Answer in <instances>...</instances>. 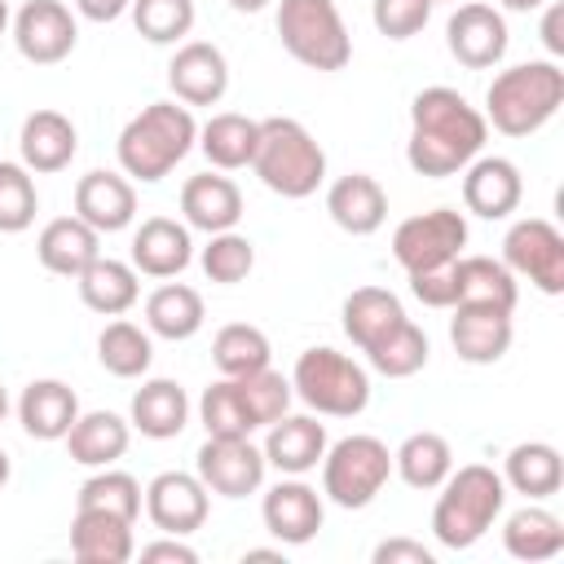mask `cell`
<instances>
[{
  "label": "cell",
  "mask_w": 564,
  "mask_h": 564,
  "mask_svg": "<svg viewBox=\"0 0 564 564\" xmlns=\"http://www.w3.org/2000/svg\"><path fill=\"white\" fill-rule=\"evenodd\" d=\"M485 137H489L485 115L458 88L432 84V88L414 93V101H410L405 163L419 176L445 181V176H458L485 150Z\"/></svg>",
  "instance_id": "cell-1"
},
{
  "label": "cell",
  "mask_w": 564,
  "mask_h": 564,
  "mask_svg": "<svg viewBox=\"0 0 564 564\" xmlns=\"http://www.w3.org/2000/svg\"><path fill=\"white\" fill-rule=\"evenodd\" d=\"M194 145H198V123H194L189 106H181V101H150V106H141L123 123V132L115 141V154H119V172L128 181L154 185Z\"/></svg>",
  "instance_id": "cell-2"
},
{
  "label": "cell",
  "mask_w": 564,
  "mask_h": 564,
  "mask_svg": "<svg viewBox=\"0 0 564 564\" xmlns=\"http://www.w3.org/2000/svg\"><path fill=\"white\" fill-rule=\"evenodd\" d=\"M502 507H507L502 471H494L489 463H467L441 480V498L432 507V538L445 551H467L494 529Z\"/></svg>",
  "instance_id": "cell-3"
},
{
  "label": "cell",
  "mask_w": 564,
  "mask_h": 564,
  "mask_svg": "<svg viewBox=\"0 0 564 564\" xmlns=\"http://www.w3.org/2000/svg\"><path fill=\"white\" fill-rule=\"evenodd\" d=\"M564 101V70L555 57L520 62L494 75L485 88V123H494L502 137H533L542 123L555 119Z\"/></svg>",
  "instance_id": "cell-4"
},
{
  "label": "cell",
  "mask_w": 564,
  "mask_h": 564,
  "mask_svg": "<svg viewBox=\"0 0 564 564\" xmlns=\"http://www.w3.org/2000/svg\"><path fill=\"white\" fill-rule=\"evenodd\" d=\"M251 172L260 176L264 189H273L282 198H308L326 181V150L300 119L269 115V119H260Z\"/></svg>",
  "instance_id": "cell-5"
},
{
  "label": "cell",
  "mask_w": 564,
  "mask_h": 564,
  "mask_svg": "<svg viewBox=\"0 0 564 564\" xmlns=\"http://www.w3.org/2000/svg\"><path fill=\"white\" fill-rule=\"evenodd\" d=\"M291 392L326 419H357L370 405V375L339 348H304L291 370Z\"/></svg>",
  "instance_id": "cell-6"
},
{
  "label": "cell",
  "mask_w": 564,
  "mask_h": 564,
  "mask_svg": "<svg viewBox=\"0 0 564 564\" xmlns=\"http://www.w3.org/2000/svg\"><path fill=\"white\" fill-rule=\"evenodd\" d=\"M278 40L308 70H344L352 62V35L335 0H278Z\"/></svg>",
  "instance_id": "cell-7"
},
{
  "label": "cell",
  "mask_w": 564,
  "mask_h": 564,
  "mask_svg": "<svg viewBox=\"0 0 564 564\" xmlns=\"http://www.w3.org/2000/svg\"><path fill=\"white\" fill-rule=\"evenodd\" d=\"M388 476H392V449L370 432H352L326 445L322 454V494L344 511L370 507L383 494Z\"/></svg>",
  "instance_id": "cell-8"
},
{
  "label": "cell",
  "mask_w": 564,
  "mask_h": 564,
  "mask_svg": "<svg viewBox=\"0 0 564 564\" xmlns=\"http://www.w3.org/2000/svg\"><path fill=\"white\" fill-rule=\"evenodd\" d=\"M463 247H467V220L454 207H432V212L405 216L392 229V256L405 273L454 264L463 256Z\"/></svg>",
  "instance_id": "cell-9"
},
{
  "label": "cell",
  "mask_w": 564,
  "mask_h": 564,
  "mask_svg": "<svg viewBox=\"0 0 564 564\" xmlns=\"http://www.w3.org/2000/svg\"><path fill=\"white\" fill-rule=\"evenodd\" d=\"M502 264L516 278H529L542 295H560L564 291V234L542 216H524L502 238Z\"/></svg>",
  "instance_id": "cell-10"
},
{
  "label": "cell",
  "mask_w": 564,
  "mask_h": 564,
  "mask_svg": "<svg viewBox=\"0 0 564 564\" xmlns=\"http://www.w3.org/2000/svg\"><path fill=\"white\" fill-rule=\"evenodd\" d=\"M264 449L251 445V436H207L198 458H194V471L198 480L207 485V494H220V498H247L264 485Z\"/></svg>",
  "instance_id": "cell-11"
},
{
  "label": "cell",
  "mask_w": 564,
  "mask_h": 564,
  "mask_svg": "<svg viewBox=\"0 0 564 564\" xmlns=\"http://www.w3.org/2000/svg\"><path fill=\"white\" fill-rule=\"evenodd\" d=\"M79 22L62 0H26L13 13V44L35 66H57L75 53Z\"/></svg>",
  "instance_id": "cell-12"
},
{
  "label": "cell",
  "mask_w": 564,
  "mask_h": 564,
  "mask_svg": "<svg viewBox=\"0 0 564 564\" xmlns=\"http://www.w3.org/2000/svg\"><path fill=\"white\" fill-rule=\"evenodd\" d=\"M445 44H449V53L458 57V66H467V70H489V66H498V62L507 57V44H511L507 18H502L494 4H480V0L458 4V9L449 13V22H445Z\"/></svg>",
  "instance_id": "cell-13"
},
{
  "label": "cell",
  "mask_w": 564,
  "mask_h": 564,
  "mask_svg": "<svg viewBox=\"0 0 564 564\" xmlns=\"http://www.w3.org/2000/svg\"><path fill=\"white\" fill-rule=\"evenodd\" d=\"M145 516L159 533H176L189 538L194 529H203L207 520V485L198 480V471H159L145 485Z\"/></svg>",
  "instance_id": "cell-14"
},
{
  "label": "cell",
  "mask_w": 564,
  "mask_h": 564,
  "mask_svg": "<svg viewBox=\"0 0 564 564\" xmlns=\"http://www.w3.org/2000/svg\"><path fill=\"white\" fill-rule=\"evenodd\" d=\"M524 198V176L502 154H476L463 167V207L480 220H507Z\"/></svg>",
  "instance_id": "cell-15"
},
{
  "label": "cell",
  "mask_w": 564,
  "mask_h": 564,
  "mask_svg": "<svg viewBox=\"0 0 564 564\" xmlns=\"http://www.w3.org/2000/svg\"><path fill=\"white\" fill-rule=\"evenodd\" d=\"M449 344L467 366H494L511 348V308L498 304H454L449 308Z\"/></svg>",
  "instance_id": "cell-16"
},
{
  "label": "cell",
  "mask_w": 564,
  "mask_h": 564,
  "mask_svg": "<svg viewBox=\"0 0 564 564\" xmlns=\"http://www.w3.org/2000/svg\"><path fill=\"white\" fill-rule=\"evenodd\" d=\"M167 88L181 106H216L229 93V62L207 40H185L167 62Z\"/></svg>",
  "instance_id": "cell-17"
},
{
  "label": "cell",
  "mask_w": 564,
  "mask_h": 564,
  "mask_svg": "<svg viewBox=\"0 0 564 564\" xmlns=\"http://www.w3.org/2000/svg\"><path fill=\"white\" fill-rule=\"evenodd\" d=\"M260 516H264V529L282 546H304V542L317 538V529L326 520V502H322V494L313 485H304L300 476H286L264 494Z\"/></svg>",
  "instance_id": "cell-18"
},
{
  "label": "cell",
  "mask_w": 564,
  "mask_h": 564,
  "mask_svg": "<svg viewBox=\"0 0 564 564\" xmlns=\"http://www.w3.org/2000/svg\"><path fill=\"white\" fill-rule=\"evenodd\" d=\"M75 216L88 220L97 234H119L137 220V185L123 172L93 167L75 185Z\"/></svg>",
  "instance_id": "cell-19"
},
{
  "label": "cell",
  "mask_w": 564,
  "mask_h": 564,
  "mask_svg": "<svg viewBox=\"0 0 564 564\" xmlns=\"http://www.w3.org/2000/svg\"><path fill=\"white\" fill-rule=\"evenodd\" d=\"M75 150H79V132L62 110H31L22 119L18 154H22L26 172H40V176L62 172V167H70Z\"/></svg>",
  "instance_id": "cell-20"
},
{
  "label": "cell",
  "mask_w": 564,
  "mask_h": 564,
  "mask_svg": "<svg viewBox=\"0 0 564 564\" xmlns=\"http://www.w3.org/2000/svg\"><path fill=\"white\" fill-rule=\"evenodd\" d=\"M189 260H194L189 225L172 216H150L132 234V269L145 278H176L189 269Z\"/></svg>",
  "instance_id": "cell-21"
},
{
  "label": "cell",
  "mask_w": 564,
  "mask_h": 564,
  "mask_svg": "<svg viewBox=\"0 0 564 564\" xmlns=\"http://www.w3.org/2000/svg\"><path fill=\"white\" fill-rule=\"evenodd\" d=\"M79 419V397L62 379H31L18 397V423L31 441H62Z\"/></svg>",
  "instance_id": "cell-22"
},
{
  "label": "cell",
  "mask_w": 564,
  "mask_h": 564,
  "mask_svg": "<svg viewBox=\"0 0 564 564\" xmlns=\"http://www.w3.org/2000/svg\"><path fill=\"white\" fill-rule=\"evenodd\" d=\"M181 216L189 229L220 234L242 220V189L220 172H198L181 185Z\"/></svg>",
  "instance_id": "cell-23"
},
{
  "label": "cell",
  "mask_w": 564,
  "mask_h": 564,
  "mask_svg": "<svg viewBox=\"0 0 564 564\" xmlns=\"http://www.w3.org/2000/svg\"><path fill=\"white\" fill-rule=\"evenodd\" d=\"M260 449H264V463L278 467L282 476H304L326 454V427L313 414H282L278 423H269V436Z\"/></svg>",
  "instance_id": "cell-24"
},
{
  "label": "cell",
  "mask_w": 564,
  "mask_h": 564,
  "mask_svg": "<svg viewBox=\"0 0 564 564\" xmlns=\"http://www.w3.org/2000/svg\"><path fill=\"white\" fill-rule=\"evenodd\" d=\"M70 555L79 564H128L137 555L132 520L110 516V511H84V507H75V520H70Z\"/></svg>",
  "instance_id": "cell-25"
},
{
  "label": "cell",
  "mask_w": 564,
  "mask_h": 564,
  "mask_svg": "<svg viewBox=\"0 0 564 564\" xmlns=\"http://www.w3.org/2000/svg\"><path fill=\"white\" fill-rule=\"evenodd\" d=\"M326 212L344 234L366 238L388 220V194L370 172H348L326 189Z\"/></svg>",
  "instance_id": "cell-26"
},
{
  "label": "cell",
  "mask_w": 564,
  "mask_h": 564,
  "mask_svg": "<svg viewBox=\"0 0 564 564\" xmlns=\"http://www.w3.org/2000/svg\"><path fill=\"white\" fill-rule=\"evenodd\" d=\"M35 256H40V264H44L48 273H57V278H79V273L101 256V234H97L88 220H79V216H57V220H48V225L40 229Z\"/></svg>",
  "instance_id": "cell-27"
},
{
  "label": "cell",
  "mask_w": 564,
  "mask_h": 564,
  "mask_svg": "<svg viewBox=\"0 0 564 564\" xmlns=\"http://www.w3.org/2000/svg\"><path fill=\"white\" fill-rule=\"evenodd\" d=\"M128 423L150 436V441H172L185 432L189 423V397L176 379H145L137 392H132V405H128Z\"/></svg>",
  "instance_id": "cell-28"
},
{
  "label": "cell",
  "mask_w": 564,
  "mask_h": 564,
  "mask_svg": "<svg viewBox=\"0 0 564 564\" xmlns=\"http://www.w3.org/2000/svg\"><path fill=\"white\" fill-rule=\"evenodd\" d=\"M66 441V454L70 463L79 467H110L128 454V441H132V423L119 419L115 410H88L70 423V432L62 436Z\"/></svg>",
  "instance_id": "cell-29"
},
{
  "label": "cell",
  "mask_w": 564,
  "mask_h": 564,
  "mask_svg": "<svg viewBox=\"0 0 564 564\" xmlns=\"http://www.w3.org/2000/svg\"><path fill=\"white\" fill-rule=\"evenodd\" d=\"M339 317H344V335H348L361 352H370L375 344H383V339L405 322V308H401V300H397L388 286H357V291L344 300Z\"/></svg>",
  "instance_id": "cell-30"
},
{
  "label": "cell",
  "mask_w": 564,
  "mask_h": 564,
  "mask_svg": "<svg viewBox=\"0 0 564 564\" xmlns=\"http://www.w3.org/2000/svg\"><path fill=\"white\" fill-rule=\"evenodd\" d=\"M449 278H454V304H498V308L516 313L520 286H516V273L502 260H494V256H458Z\"/></svg>",
  "instance_id": "cell-31"
},
{
  "label": "cell",
  "mask_w": 564,
  "mask_h": 564,
  "mask_svg": "<svg viewBox=\"0 0 564 564\" xmlns=\"http://www.w3.org/2000/svg\"><path fill=\"white\" fill-rule=\"evenodd\" d=\"M79 300L84 308L101 313V317H123L137 300H141V282H137V269L123 264V260H110V256H97L79 278Z\"/></svg>",
  "instance_id": "cell-32"
},
{
  "label": "cell",
  "mask_w": 564,
  "mask_h": 564,
  "mask_svg": "<svg viewBox=\"0 0 564 564\" xmlns=\"http://www.w3.org/2000/svg\"><path fill=\"white\" fill-rule=\"evenodd\" d=\"M502 485L516 489V494H524V498H533V502L560 494V485H564V458H560V449L546 445V441H520V445H511V454L502 463Z\"/></svg>",
  "instance_id": "cell-33"
},
{
  "label": "cell",
  "mask_w": 564,
  "mask_h": 564,
  "mask_svg": "<svg viewBox=\"0 0 564 564\" xmlns=\"http://www.w3.org/2000/svg\"><path fill=\"white\" fill-rule=\"evenodd\" d=\"M256 141H260V119H247V115H238V110H220V115H212V119L198 128V150L207 154V163H212L216 172L251 167Z\"/></svg>",
  "instance_id": "cell-34"
},
{
  "label": "cell",
  "mask_w": 564,
  "mask_h": 564,
  "mask_svg": "<svg viewBox=\"0 0 564 564\" xmlns=\"http://www.w3.org/2000/svg\"><path fill=\"white\" fill-rule=\"evenodd\" d=\"M203 317H207L203 295L194 286H185V282H163L145 300V330L159 335V339H172V344L198 335Z\"/></svg>",
  "instance_id": "cell-35"
},
{
  "label": "cell",
  "mask_w": 564,
  "mask_h": 564,
  "mask_svg": "<svg viewBox=\"0 0 564 564\" xmlns=\"http://www.w3.org/2000/svg\"><path fill=\"white\" fill-rule=\"evenodd\" d=\"M502 546L511 560H524V564L555 560L564 551V520L546 507H520L502 524Z\"/></svg>",
  "instance_id": "cell-36"
},
{
  "label": "cell",
  "mask_w": 564,
  "mask_h": 564,
  "mask_svg": "<svg viewBox=\"0 0 564 564\" xmlns=\"http://www.w3.org/2000/svg\"><path fill=\"white\" fill-rule=\"evenodd\" d=\"M392 471L410 489H441V480L454 471V449L441 432H410L392 449Z\"/></svg>",
  "instance_id": "cell-37"
},
{
  "label": "cell",
  "mask_w": 564,
  "mask_h": 564,
  "mask_svg": "<svg viewBox=\"0 0 564 564\" xmlns=\"http://www.w3.org/2000/svg\"><path fill=\"white\" fill-rule=\"evenodd\" d=\"M97 361L115 375V379H141L154 361V344L150 330H141L137 322L115 317L101 335H97Z\"/></svg>",
  "instance_id": "cell-38"
},
{
  "label": "cell",
  "mask_w": 564,
  "mask_h": 564,
  "mask_svg": "<svg viewBox=\"0 0 564 564\" xmlns=\"http://www.w3.org/2000/svg\"><path fill=\"white\" fill-rule=\"evenodd\" d=\"M229 383H234V392H238V405H242L251 432L278 423V419L291 410V397H295V392H291V379H282L273 366L251 370V375H238V379H229Z\"/></svg>",
  "instance_id": "cell-39"
},
{
  "label": "cell",
  "mask_w": 564,
  "mask_h": 564,
  "mask_svg": "<svg viewBox=\"0 0 564 564\" xmlns=\"http://www.w3.org/2000/svg\"><path fill=\"white\" fill-rule=\"evenodd\" d=\"M212 361H216V370L225 379L264 370L269 366V335L260 326H251V322H229L212 339Z\"/></svg>",
  "instance_id": "cell-40"
},
{
  "label": "cell",
  "mask_w": 564,
  "mask_h": 564,
  "mask_svg": "<svg viewBox=\"0 0 564 564\" xmlns=\"http://www.w3.org/2000/svg\"><path fill=\"white\" fill-rule=\"evenodd\" d=\"M75 507H84V511H110V516H123V520L137 524V516H141V485L128 471L97 467V476H88L79 485Z\"/></svg>",
  "instance_id": "cell-41"
},
{
  "label": "cell",
  "mask_w": 564,
  "mask_h": 564,
  "mask_svg": "<svg viewBox=\"0 0 564 564\" xmlns=\"http://www.w3.org/2000/svg\"><path fill=\"white\" fill-rule=\"evenodd\" d=\"M366 361H370L379 375H388V379H410V375H419V370L427 366V335H423V326H414V322L405 317L383 344H375V348L366 352Z\"/></svg>",
  "instance_id": "cell-42"
},
{
  "label": "cell",
  "mask_w": 564,
  "mask_h": 564,
  "mask_svg": "<svg viewBox=\"0 0 564 564\" xmlns=\"http://www.w3.org/2000/svg\"><path fill=\"white\" fill-rule=\"evenodd\" d=\"M198 264H203V273H207L212 282L234 286V282H242V278L256 269V247H251L247 234L220 229V234H207V247H203Z\"/></svg>",
  "instance_id": "cell-43"
},
{
  "label": "cell",
  "mask_w": 564,
  "mask_h": 564,
  "mask_svg": "<svg viewBox=\"0 0 564 564\" xmlns=\"http://www.w3.org/2000/svg\"><path fill=\"white\" fill-rule=\"evenodd\" d=\"M128 13L150 44H176L194 31V0H132Z\"/></svg>",
  "instance_id": "cell-44"
},
{
  "label": "cell",
  "mask_w": 564,
  "mask_h": 564,
  "mask_svg": "<svg viewBox=\"0 0 564 564\" xmlns=\"http://www.w3.org/2000/svg\"><path fill=\"white\" fill-rule=\"evenodd\" d=\"M35 212H40V194H35V181L22 163H9L0 159V234H22L35 225Z\"/></svg>",
  "instance_id": "cell-45"
},
{
  "label": "cell",
  "mask_w": 564,
  "mask_h": 564,
  "mask_svg": "<svg viewBox=\"0 0 564 564\" xmlns=\"http://www.w3.org/2000/svg\"><path fill=\"white\" fill-rule=\"evenodd\" d=\"M432 18V0H375L370 4V22L379 35L388 40H410L427 26Z\"/></svg>",
  "instance_id": "cell-46"
},
{
  "label": "cell",
  "mask_w": 564,
  "mask_h": 564,
  "mask_svg": "<svg viewBox=\"0 0 564 564\" xmlns=\"http://www.w3.org/2000/svg\"><path fill=\"white\" fill-rule=\"evenodd\" d=\"M454 264H441V269H423V273H405L410 278V295L427 308H454V278H449Z\"/></svg>",
  "instance_id": "cell-47"
},
{
  "label": "cell",
  "mask_w": 564,
  "mask_h": 564,
  "mask_svg": "<svg viewBox=\"0 0 564 564\" xmlns=\"http://www.w3.org/2000/svg\"><path fill=\"white\" fill-rule=\"evenodd\" d=\"M370 560L375 564H436V555L423 542H414V538H388V542L375 546Z\"/></svg>",
  "instance_id": "cell-48"
},
{
  "label": "cell",
  "mask_w": 564,
  "mask_h": 564,
  "mask_svg": "<svg viewBox=\"0 0 564 564\" xmlns=\"http://www.w3.org/2000/svg\"><path fill=\"white\" fill-rule=\"evenodd\" d=\"M141 560H172V564H198V551L185 542V538H176V533H163L159 542H150V546H141Z\"/></svg>",
  "instance_id": "cell-49"
},
{
  "label": "cell",
  "mask_w": 564,
  "mask_h": 564,
  "mask_svg": "<svg viewBox=\"0 0 564 564\" xmlns=\"http://www.w3.org/2000/svg\"><path fill=\"white\" fill-rule=\"evenodd\" d=\"M128 4L132 0H75L79 18H88V22H115V18L128 13Z\"/></svg>",
  "instance_id": "cell-50"
},
{
  "label": "cell",
  "mask_w": 564,
  "mask_h": 564,
  "mask_svg": "<svg viewBox=\"0 0 564 564\" xmlns=\"http://www.w3.org/2000/svg\"><path fill=\"white\" fill-rule=\"evenodd\" d=\"M560 31H564V9H560V4H551V9H546V18H542V44H546V53H551V57H560V53H564V35H560Z\"/></svg>",
  "instance_id": "cell-51"
},
{
  "label": "cell",
  "mask_w": 564,
  "mask_h": 564,
  "mask_svg": "<svg viewBox=\"0 0 564 564\" xmlns=\"http://www.w3.org/2000/svg\"><path fill=\"white\" fill-rule=\"evenodd\" d=\"M273 0H229V9H238V13H260V9H269Z\"/></svg>",
  "instance_id": "cell-52"
},
{
  "label": "cell",
  "mask_w": 564,
  "mask_h": 564,
  "mask_svg": "<svg viewBox=\"0 0 564 564\" xmlns=\"http://www.w3.org/2000/svg\"><path fill=\"white\" fill-rule=\"evenodd\" d=\"M546 0H502V9H511V13H529V9H542Z\"/></svg>",
  "instance_id": "cell-53"
},
{
  "label": "cell",
  "mask_w": 564,
  "mask_h": 564,
  "mask_svg": "<svg viewBox=\"0 0 564 564\" xmlns=\"http://www.w3.org/2000/svg\"><path fill=\"white\" fill-rule=\"evenodd\" d=\"M242 560H282V551H269V546H251Z\"/></svg>",
  "instance_id": "cell-54"
},
{
  "label": "cell",
  "mask_w": 564,
  "mask_h": 564,
  "mask_svg": "<svg viewBox=\"0 0 564 564\" xmlns=\"http://www.w3.org/2000/svg\"><path fill=\"white\" fill-rule=\"evenodd\" d=\"M9 471H13V463H9V454H4V449H0V489H4V485H9Z\"/></svg>",
  "instance_id": "cell-55"
},
{
  "label": "cell",
  "mask_w": 564,
  "mask_h": 564,
  "mask_svg": "<svg viewBox=\"0 0 564 564\" xmlns=\"http://www.w3.org/2000/svg\"><path fill=\"white\" fill-rule=\"evenodd\" d=\"M4 26H9V0H0V35H4Z\"/></svg>",
  "instance_id": "cell-56"
},
{
  "label": "cell",
  "mask_w": 564,
  "mask_h": 564,
  "mask_svg": "<svg viewBox=\"0 0 564 564\" xmlns=\"http://www.w3.org/2000/svg\"><path fill=\"white\" fill-rule=\"evenodd\" d=\"M4 414H9V392H4V383H0V423H4Z\"/></svg>",
  "instance_id": "cell-57"
},
{
  "label": "cell",
  "mask_w": 564,
  "mask_h": 564,
  "mask_svg": "<svg viewBox=\"0 0 564 564\" xmlns=\"http://www.w3.org/2000/svg\"><path fill=\"white\" fill-rule=\"evenodd\" d=\"M432 4H441V0H432Z\"/></svg>",
  "instance_id": "cell-58"
}]
</instances>
